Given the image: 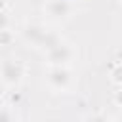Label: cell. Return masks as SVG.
Listing matches in <instances>:
<instances>
[{
    "label": "cell",
    "mask_w": 122,
    "mask_h": 122,
    "mask_svg": "<svg viewBox=\"0 0 122 122\" xmlns=\"http://www.w3.org/2000/svg\"><path fill=\"white\" fill-rule=\"evenodd\" d=\"M25 76V63L19 59H4L0 61V82L4 88L19 86Z\"/></svg>",
    "instance_id": "obj_1"
},
{
    "label": "cell",
    "mask_w": 122,
    "mask_h": 122,
    "mask_svg": "<svg viewBox=\"0 0 122 122\" xmlns=\"http://www.w3.org/2000/svg\"><path fill=\"white\" fill-rule=\"evenodd\" d=\"M44 55L50 67H69V63L74 59V48L67 42H59L51 50L44 51Z\"/></svg>",
    "instance_id": "obj_2"
},
{
    "label": "cell",
    "mask_w": 122,
    "mask_h": 122,
    "mask_svg": "<svg viewBox=\"0 0 122 122\" xmlns=\"http://www.w3.org/2000/svg\"><path fill=\"white\" fill-rule=\"evenodd\" d=\"M48 86L55 92H67L72 84V71L69 67H50L46 74Z\"/></svg>",
    "instance_id": "obj_3"
},
{
    "label": "cell",
    "mask_w": 122,
    "mask_h": 122,
    "mask_svg": "<svg viewBox=\"0 0 122 122\" xmlns=\"http://www.w3.org/2000/svg\"><path fill=\"white\" fill-rule=\"evenodd\" d=\"M44 13L50 21H65L72 13V4L71 0H46Z\"/></svg>",
    "instance_id": "obj_4"
},
{
    "label": "cell",
    "mask_w": 122,
    "mask_h": 122,
    "mask_svg": "<svg viewBox=\"0 0 122 122\" xmlns=\"http://www.w3.org/2000/svg\"><path fill=\"white\" fill-rule=\"evenodd\" d=\"M48 32H50V30H48L44 25H40V23H27V25L23 27V30H21L23 40H25L27 44H30V46L38 48V50H42V46H44V42H46Z\"/></svg>",
    "instance_id": "obj_5"
},
{
    "label": "cell",
    "mask_w": 122,
    "mask_h": 122,
    "mask_svg": "<svg viewBox=\"0 0 122 122\" xmlns=\"http://www.w3.org/2000/svg\"><path fill=\"white\" fill-rule=\"evenodd\" d=\"M11 42H13V32L10 29L0 30V46H10Z\"/></svg>",
    "instance_id": "obj_6"
},
{
    "label": "cell",
    "mask_w": 122,
    "mask_h": 122,
    "mask_svg": "<svg viewBox=\"0 0 122 122\" xmlns=\"http://www.w3.org/2000/svg\"><path fill=\"white\" fill-rule=\"evenodd\" d=\"M0 122H13V114L10 109L0 107Z\"/></svg>",
    "instance_id": "obj_7"
},
{
    "label": "cell",
    "mask_w": 122,
    "mask_h": 122,
    "mask_svg": "<svg viewBox=\"0 0 122 122\" xmlns=\"http://www.w3.org/2000/svg\"><path fill=\"white\" fill-rule=\"evenodd\" d=\"M84 122H109V120H107V116H103L99 112H93V114H88L84 118Z\"/></svg>",
    "instance_id": "obj_8"
},
{
    "label": "cell",
    "mask_w": 122,
    "mask_h": 122,
    "mask_svg": "<svg viewBox=\"0 0 122 122\" xmlns=\"http://www.w3.org/2000/svg\"><path fill=\"white\" fill-rule=\"evenodd\" d=\"M6 29H10V17L4 10H0V30H6Z\"/></svg>",
    "instance_id": "obj_9"
},
{
    "label": "cell",
    "mask_w": 122,
    "mask_h": 122,
    "mask_svg": "<svg viewBox=\"0 0 122 122\" xmlns=\"http://www.w3.org/2000/svg\"><path fill=\"white\" fill-rule=\"evenodd\" d=\"M112 82H114L116 86L120 84V65H116L114 71H112Z\"/></svg>",
    "instance_id": "obj_10"
},
{
    "label": "cell",
    "mask_w": 122,
    "mask_h": 122,
    "mask_svg": "<svg viewBox=\"0 0 122 122\" xmlns=\"http://www.w3.org/2000/svg\"><path fill=\"white\" fill-rule=\"evenodd\" d=\"M8 2H10V0H0V10H4V8L8 6Z\"/></svg>",
    "instance_id": "obj_11"
},
{
    "label": "cell",
    "mask_w": 122,
    "mask_h": 122,
    "mask_svg": "<svg viewBox=\"0 0 122 122\" xmlns=\"http://www.w3.org/2000/svg\"><path fill=\"white\" fill-rule=\"evenodd\" d=\"M2 88H4V84H2V82H0V92H2Z\"/></svg>",
    "instance_id": "obj_12"
}]
</instances>
